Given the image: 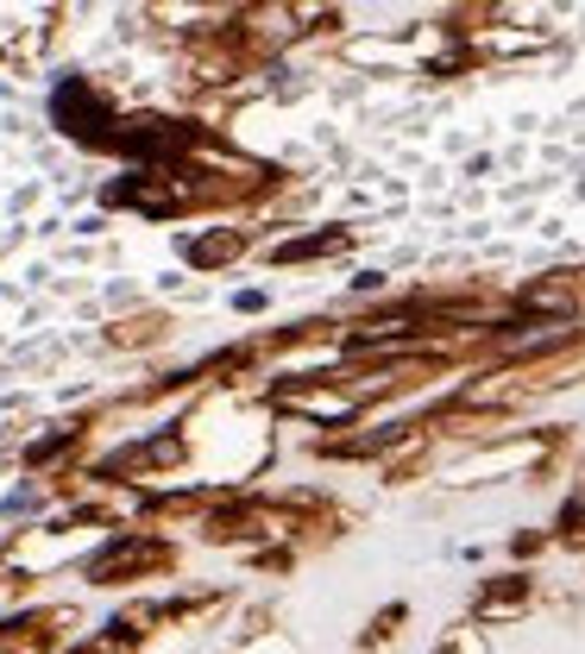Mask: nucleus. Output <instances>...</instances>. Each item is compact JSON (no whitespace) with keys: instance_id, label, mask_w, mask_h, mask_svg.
<instances>
[{"instance_id":"nucleus-1","label":"nucleus","mask_w":585,"mask_h":654,"mask_svg":"<svg viewBox=\"0 0 585 654\" xmlns=\"http://www.w3.org/2000/svg\"><path fill=\"white\" fill-rule=\"evenodd\" d=\"M57 120H63V132H77V139H89V145H107V114L95 107V95L82 89V82H63L57 89Z\"/></svg>"}]
</instances>
